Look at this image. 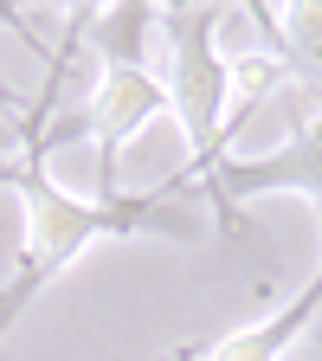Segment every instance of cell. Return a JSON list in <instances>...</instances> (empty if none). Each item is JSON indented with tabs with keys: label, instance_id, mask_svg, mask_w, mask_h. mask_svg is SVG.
I'll use <instances>...</instances> for the list:
<instances>
[{
	"label": "cell",
	"instance_id": "cell-1",
	"mask_svg": "<svg viewBox=\"0 0 322 361\" xmlns=\"http://www.w3.org/2000/svg\"><path fill=\"white\" fill-rule=\"evenodd\" d=\"M45 135H32V149L13 161V200H20V252H13V271L7 284H0V342H7V329L20 323V316L32 310V297L65 278V271L104 239H174V245H200L206 226L180 207V180L168 174L161 188L149 194H116V200H78L65 194L52 174H45Z\"/></svg>",
	"mask_w": 322,
	"mask_h": 361
},
{
	"label": "cell",
	"instance_id": "cell-2",
	"mask_svg": "<svg viewBox=\"0 0 322 361\" xmlns=\"http://www.w3.org/2000/svg\"><path fill=\"white\" fill-rule=\"evenodd\" d=\"M90 52H97V84L90 97L78 104V116L45 129V149L58 142H78L90 135L97 142V194L116 200V168H123V149L142 135L155 116H168V90H161V71L149 65V39H155V7H116V13H90Z\"/></svg>",
	"mask_w": 322,
	"mask_h": 361
},
{
	"label": "cell",
	"instance_id": "cell-3",
	"mask_svg": "<svg viewBox=\"0 0 322 361\" xmlns=\"http://www.w3.org/2000/svg\"><path fill=\"white\" fill-rule=\"evenodd\" d=\"M155 39H161V90H168V116L187 135V168L174 180L180 188H206V174L233 149V59L219 52V7H168L155 13Z\"/></svg>",
	"mask_w": 322,
	"mask_h": 361
},
{
	"label": "cell",
	"instance_id": "cell-4",
	"mask_svg": "<svg viewBox=\"0 0 322 361\" xmlns=\"http://www.w3.org/2000/svg\"><path fill=\"white\" fill-rule=\"evenodd\" d=\"M258 194H303L322 226V116L297 110L290 135L271 155H225L206 174V200L219 207V233H239V207Z\"/></svg>",
	"mask_w": 322,
	"mask_h": 361
},
{
	"label": "cell",
	"instance_id": "cell-5",
	"mask_svg": "<svg viewBox=\"0 0 322 361\" xmlns=\"http://www.w3.org/2000/svg\"><path fill=\"white\" fill-rule=\"evenodd\" d=\"M316 316H322V271H316L290 303L271 310L264 323L233 329V336H213V342H187V348H174L161 361H290L303 348V336L316 329Z\"/></svg>",
	"mask_w": 322,
	"mask_h": 361
},
{
	"label": "cell",
	"instance_id": "cell-6",
	"mask_svg": "<svg viewBox=\"0 0 322 361\" xmlns=\"http://www.w3.org/2000/svg\"><path fill=\"white\" fill-rule=\"evenodd\" d=\"M252 20L278 39L284 84H297L303 97L322 104V0H297V7H252Z\"/></svg>",
	"mask_w": 322,
	"mask_h": 361
},
{
	"label": "cell",
	"instance_id": "cell-7",
	"mask_svg": "<svg viewBox=\"0 0 322 361\" xmlns=\"http://www.w3.org/2000/svg\"><path fill=\"white\" fill-rule=\"evenodd\" d=\"M290 361H322V316H316V329L303 336V355H290Z\"/></svg>",
	"mask_w": 322,
	"mask_h": 361
},
{
	"label": "cell",
	"instance_id": "cell-8",
	"mask_svg": "<svg viewBox=\"0 0 322 361\" xmlns=\"http://www.w3.org/2000/svg\"><path fill=\"white\" fill-rule=\"evenodd\" d=\"M7 188H13V168H0V194H7Z\"/></svg>",
	"mask_w": 322,
	"mask_h": 361
}]
</instances>
